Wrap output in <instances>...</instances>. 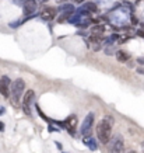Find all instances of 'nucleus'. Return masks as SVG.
I'll return each mask as SVG.
<instances>
[{"label":"nucleus","mask_w":144,"mask_h":153,"mask_svg":"<svg viewBox=\"0 0 144 153\" xmlns=\"http://www.w3.org/2000/svg\"><path fill=\"white\" fill-rule=\"evenodd\" d=\"M96 136L99 139V142L107 145L109 139L112 136V122L109 119H101L96 125Z\"/></svg>","instance_id":"f257e3e1"},{"label":"nucleus","mask_w":144,"mask_h":153,"mask_svg":"<svg viewBox=\"0 0 144 153\" xmlns=\"http://www.w3.org/2000/svg\"><path fill=\"white\" fill-rule=\"evenodd\" d=\"M24 91H25V83H24L22 79H17L11 83L10 94H11V103H13L14 106H18V104H20V100H21Z\"/></svg>","instance_id":"f03ea898"},{"label":"nucleus","mask_w":144,"mask_h":153,"mask_svg":"<svg viewBox=\"0 0 144 153\" xmlns=\"http://www.w3.org/2000/svg\"><path fill=\"white\" fill-rule=\"evenodd\" d=\"M34 100H35L34 90H27L24 97H22V110H24V112L27 115H31V106H32V103H34Z\"/></svg>","instance_id":"7ed1b4c3"},{"label":"nucleus","mask_w":144,"mask_h":153,"mask_svg":"<svg viewBox=\"0 0 144 153\" xmlns=\"http://www.w3.org/2000/svg\"><path fill=\"white\" fill-rule=\"evenodd\" d=\"M92 124H94V114L92 112H90V114H87V117L84 118V121H83V124H81V135L84 138L90 136L91 135V131H92Z\"/></svg>","instance_id":"20e7f679"},{"label":"nucleus","mask_w":144,"mask_h":153,"mask_svg":"<svg viewBox=\"0 0 144 153\" xmlns=\"http://www.w3.org/2000/svg\"><path fill=\"white\" fill-rule=\"evenodd\" d=\"M111 153H125V143H123V138L117 135L113 139V143L111 146Z\"/></svg>","instance_id":"39448f33"},{"label":"nucleus","mask_w":144,"mask_h":153,"mask_svg":"<svg viewBox=\"0 0 144 153\" xmlns=\"http://www.w3.org/2000/svg\"><path fill=\"white\" fill-rule=\"evenodd\" d=\"M64 128L70 132V135H76V127H77V117L70 115L64 119Z\"/></svg>","instance_id":"423d86ee"},{"label":"nucleus","mask_w":144,"mask_h":153,"mask_svg":"<svg viewBox=\"0 0 144 153\" xmlns=\"http://www.w3.org/2000/svg\"><path fill=\"white\" fill-rule=\"evenodd\" d=\"M56 17V9L55 7H45L42 11H41V18L43 21H50Z\"/></svg>","instance_id":"0eeeda50"},{"label":"nucleus","mask_w":144,"mask_h":153,"mask_svg":"<svg viewBox=\"0 0 144 153\" xmlns=\"http://www.w3.org/2000/svg\"><path fill=\"white\" fill-rule=\"evenodd\" d=\"M37 0H30V1H27L25 4H22V9H24V14L25 16H31V14H34L35 13V10H37Z\"/></svg>","instance_id":"6e6552de"},{"label":"nucleus","mask_w":144,"mask_h":153,"mask_svg":"<svg viewBox=\"0 0 144 153\" xmlns=\"http://www.w3.org/2000/svg\"><path fill=\"white\" fill-rule=\"evenodd\" d=\"M84 145H87V148L90 150H96L98 149V145H96V141L92 136H87L84 138Z\"/></svg>","instance_id":"1a4fd4ad"},{"label":"nucleus","mask_w":144,"mask_h":153,"mask_svg":"<svg viewBox=\"0 0 144 153\" xmlns=\"http://www.w3.org/2000/svg\"><path fill=\"white\" fill-rule=\"evenodd\" d=\"M116 59L120 62V63H126L129 59H130V56H129V53L123 52V51H117L116 52Z\"/></svg>","instance_id":"9d476101"},{"label":"nucleus","mask_w":144,"mask_h":153,"mask_svg":"<svg viewBox=\"0 0 144 153\" xmlns=\"http://www.w3.org/2000/svg\"><path fill=\"white\" fill-rule=\"evenodd\" d=\"M83 9L86 11H88V13H95V11H98V7H96L95 3H86V4L83 6Z\"/></svg>","instance_id":"9b49d317"},{"label":"nucleus","mask_w":144,"mask_h":153,"mask_svg":"<svg viewBox=\"0 0 144 153\" xmlns=\"http://www.w3.org/2000/svg\"><path fill=\"white\" fill-rule=\"evenodd\" d=\"M90 42H92V44H101L102 42V35H98V34H92V35H90Z\"/></svg>","instance_id":"f8f14e48"},{"label":"nucleus","mask_w":144,"mask_h":153,"mask_svg":"<svg viewBox=\"0 0 144 153\" xmlns=\"http://www.w3.org/2000/svg\"><path fill=\"white\" fill-rule=\"evenodd\" d=\"M91 32L92 34H98V35H101L102 32H105V26H95L91 28Z\"/></svg>","instance_id":"ddd939ff"},{"label":"nucleus","mask_w":144,"mask_h":153,"mask_svg":"<svg viewBox=\"0 0 144 153\" xmlns=\"http://www.w3.org/2000/svg\"><path fill=\"white\" fill-rule=\"evenodd\" d=\"M73 13H62V16L58 18V23H66L70 20V16H71Z\"/></svg>","instance_id":"4468645a"},{"label":"nucleus","mask_w":144,"mask_h":153,"mask_svg":"<svg viewBox=\"0 0 144 153\" xmlns=\"http://www.w3.org/2000/svg\"><path fill=\"white\" fill-rule=\"evenodd\" d=\"M60 11L62 13H74V7L71 4H64L60 7Z\"/></svg>","instance_id":"2eb2a0df"},{"label":"nucleus","mask_w":144,"mask_h":153,"mask_svg":"<svg viewBox=\"0 0 144 153\" xmlns=\"http://www.w3.org/2000/svg\"><path fill=\"white\" fill-rule=\"evenodd\" d=\"M92 49H94V51H99V49H101V45H99V44H94Z\"/></svg>","instance_id":"dca6fc26"},{"label":"nucleus","mask_w":144,"mask_h":153,"mask_svg":"<svg viewBox=\"0 0 144 153\" xmlns=\"http://www.w3.org/2000/svg\"><path fill=\"white\" fill-rule=\"evenodd\" d=\"M137 63L141 65V66H144V58H137Z\"/></svg>","instance_id":"f3484780"},{"label":"nucleus","mask_w":144,"mask_h":153,"mask_svg":"<svg viewBox=\"0 0 144 153\" xmlns=\"http://www.w3.org/2000/svg\"><path fill=\"white\" fill-rule=\"evenodd\" d=\"M137 73L144 74V68H137Z\"/></svg>","instance_id":"a211bd4d"},{"label":"nucleus","mask_w":144,"mask_h":153,"mask_svg":"<svg viewBox=\"0 0 144 153\" xmlns=\"http://www.w3.org/2000/svg\"><path fill=\"white\" fill-rule=\"evenodd\" d=\"M55 145H56V148H58L59 150H62V143L60 142H55Z\"/></svg>","instance_id":"6ab92c4d"},{"label":"nucleus","mask_w":144,"mask_h":153,"mask_svg":"<svg viewBox=\"0 0 144 153\" xmlns=\"http://www.w3.org/2000/svg\"><path fill=\"white\" fill-rule=\"evenodd\" d=\"M105 52H107L108 53V55H112V49H111V48H107V49H105Z\"/></svg>","instance_id":"aec40b11"},{"label":"nucleus","mask_w":144,"mask_h":153,"mask_svg":"<svg viewBox=\"0 0 144 153\" xmlns=\"http://www.w3.org/2000/svg\"><path fill=\"white\" fill-rule=\"evenodd\" d=\"M4 124H3V122H0V132H3V131H4Z\"/></svg>","instance_id":"412c9836"},{"label":"nucleus","mask_w":144,"mask_h":153,"mask_svg":"<svg viewBox=\"0 0 144 153\" xmlns=\"http://www.w3.org/2000/svg\"><path fill=\"white\" fill-rule=\"evenodd\" d=\"M27 1H30V0H17V3H22V4H25Z\"/></svg>","instance_id":"4be33fe9"},{"label":"nucleus","mask_w":144,"mask_h":153,"mask_svg":"<svg viewBox=\"0 0 144 153\" xmlns=\"http://www.w3.org/2000/svg\"><path fill=\"white\" fill-rule=\"evenodd\" d=\"M132 23H133V24H139V21H137L134 17H132Z\"/></svg>","instance_id":"5701e85b"},{"label":"nucleus","mask_w":144,"mask_h":153,"mask_svg":"<svg viewBox=\"0 0 144 153\" xmlns=\"http://www.w3.org/2000/svg\"><path fill=\"white\" fill-rule=\"evenodd\" d=\"M4 108H3V107H1V108H0V115H3V114H4Z\"/></svg>","instance_id":"b1692460"},{"label":"nucleus","mask_w":144,"mask_h":153,"mask_svg":"<svg viewBox=\"0 0 144 153\" xmlns=\"http://www.w3.org/2000/svg\"><path fill=\"white\" fill-rule=\"evenodd\" d=\"M46 1H49V0H37V3H46Z\"/></svg>","instance_id":"393cba45"},{"label":"nucleus","mask_w":144,"mask_h":153,"mask_svg":"<svg viewBox=\"0 0 144 153\" xmlns=\"http://www.w3.org/2000/svg\"><path fill=\"white\" fill-rule=\"evenodd\" d=\"M76 3H83V1H84V0H74Z\"/></svg>","instance_id":"a878e982"},{"label":"nucleus","mask_w":144,"mask_h":153,"mask_svg":"<svg viewBox=\"0 0 144 153\" xmlns=\"http://www.w3.org/2000/svg\"><path fill=\"white\" fill-rule=\"evenodd\" d=\"M130 153H137V152H136V150H132V152H130Z\"/></svg>","instance_id":"bb28decb"}]
</instances>
